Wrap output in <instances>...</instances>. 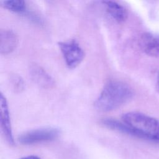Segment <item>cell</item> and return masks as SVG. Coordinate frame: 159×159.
I'll return each instance as SVG.
<instances>
[{"label": "cell", "instance_id": "6da1fadb", "mask_svg": "<svg viewBox=\"0 0 159 159\" xmlns=\"http://www.w3.org/2000/svg\"><path fill=\"white\" fill-rule=\"evenodd\" d=\"M132 88L126 83L118 81H108L94 102L95 107L101 112L116 109L125 104L133 96Z\"/></svg>", "mask_w": 159, "mask_h": 159}, {"label": "cell", "instance_id": "7a4b0ae2", "mask_svg": "<svg viewBox=\"0 0 159 159\" xmlns=\"http://www.w3.org/2000/svg\"><path fill=\"white\" fill-rule=\"evenodd\" d=\"M128 127V135L140 139L159 142V120L142 112L132 111L122 116Z\"/></svg>", "mask_w": 159, "mask_h": 159}, {"label": "cell", "instance_id": "3957f363", "mask_svg": "<svg viewBox=\"0 0 159 159\" xmlns=\"http://www.w3.org/2000/svg\"><path fill=\"white\" fill-rule=\"evenodd\" d=\"M59 135L60 131L56 128H41L32 130L21 134L19 136L18 140L23 145H33L54 140L58 137Z\"/></svg>", "mask_w": 159, "mask_h": 159}, {"label": "cell", "instance_id": "277c9868", "mask_svg": "<svg viewBox=\"0 0 159 159\" xmlns=\"http://www.w3.org/2000/svg\"><path fill=\"white\" fill-rule=\"evenodd\" d=\"M58 46L66 65L74 68L81 63L84 57V52L79 43L75 40L63 41Z\"/></svg>", "mask_w": 159, "mask_h": 159}, {"label": "cell", "instance_id": "5b68a950", "mask_svg": "<svg viewBox=\"0 0 159 159\" xmlns=\"http://www.w3.org/2000/svg\"><path fill=\"white\" fill-rule=\"evenodd\" d=\"M0 120L2 132L8 143L12 145L14 143V140L12 134L9 111L7 100L2 93H1L0 94Z\"/></svg>", "mask_w": 159, "mask_h": 159}, {"label": "cell", "instance_id": "8992f818", "mask_svg": "<svg viewBox=\"0 0 159 159\" xmlns=\"http://www.w3.org/2000/svg\"><path fill=\"white\" fill-rule=\"evenodd\" d=\"M139 44L141 50L147 55L159 57V35L144 32L139 38Z\"/></svg>", "mask_w": 159, "mask_h": 159}, {"label": "cell", "instance_id": "52a82bcc", "mask_svg": "<svg viewBox=\"0 0 159 159\" xmlns=\"http://www.w3.org/2000/svg\"><path fill=\"white\" fill-rule=\"evenodd\" d=\"M18 37L10 29H1L0 32V52L1 54H8L17 47Z\"/></svg>", "mask_w": 159, "mask_h": 159}, {"label": "cell", "instance_id": "ba28073f", "mask_svg": "<svg viewBox=\"0 0 159 159\" xmlns=\"http://www.w3.org/2000/svg\"><path fill=\"white\" fill-rule=\"evenodd\" d=\"M30 74L32 80L43 88H49L54 85L52 76L40 66L32 65L30 67Z\"/></svg>", "mask_w": 159, "mask_h": 159}, {"label": "cell", "instance_id": "9c48e42d", "mask_svg": "<svg viewBox=\"0 0 159 159\" xmlns=\"http://www.w3.org/2000/svg\"><path fill=\"white\" fill-rule=\"evenodd\" d=\"M102 3L105 4L107 12L117 22H122L126 20L127 11L123 6L112 1H104Z\"/></svg>", "mask_w": 159, "mask_h": 159}, {"label": "cell", "instance_id": "30bf717a", "mask_svg": "<svg viewBox=\"0 0 159 159\" xmlns=\"http://www.w3.org/2000/svg\"><path fill=\"white\" fill-rule=\"evenodd\" d=\"M1 3L5 8L14 12L23 13L26 11L25 2L22 0H8L1 1Z\"/></svg>", "mask_w": 159, "mask_h": 159}, {"label": "cell", "instance_id": "8fae6325", "mask_svg": "<svg viewBox=\"0 0 159 159\" xmlns=\"http://www.w3.org/2000/svg\"><path fill=\"white\" fill-rule=\"evenodd\" d=\"M19 159H41L40 157L35 156V155H29V156H26L22 157Z\"/></svg>", "mask_w": 159, "mask_h": 159}, {"label": "cell", "instance_id": "7c38bea8", "mask_svg": "<svg viewBox=\"0 0 159 159\" xmlns=\"http://www.w3.org/2000/svg\"><path fill=\"white\" fill-rule=\"evenodd\" d=\"M157 87L159 91V71L157 73Z\"/></svg>", "mask_w": 159, "mask_h": 159}]
</instances>
